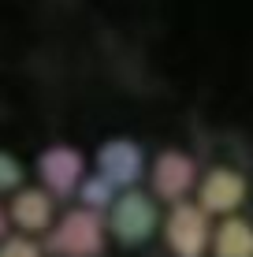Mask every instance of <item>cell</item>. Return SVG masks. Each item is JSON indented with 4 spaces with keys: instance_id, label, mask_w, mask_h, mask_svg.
I'll use <instances>...</instances> for the list:
<instances>
[{
    "instance_id": "obj_12",
    "label": "cell",
    "mask_w": 253,
    "mask_h": 257,
    "mask_svg": "<svg viewBox=\"0 0 253 257\" xmlns=\"http://www.w3.org/2000/svg\"><path fill=\"white\" fill-rule=\"evenodd\" d=\"M0 257H45V246H38L30 235H8L0 238Z\"/></svg>"
},
{
    "instance_id": "obj_1",
    "label": "cell",
    "mask_w": 253,
    "mask_h": 257,
    "mask_svg": "<svg viewBox=\"0 0 253 257\" xmlns=\"http://www.w3.org/2000/svg\"><path fill=\"white\" fill-rule=\"evenodd\" d=\"M108 242V224L93 209H67L45 235V253L52 257H101Z\"/></svg>"
},
{
    "instance_id": "obj_2",
    "label": "cell",
    "mask_w": 253,
    "mask_h": 257,
    "mask_svg": "<svg viewBox=\"0 0 253 257\" xmlns=\"http://www.w3.org/2000/svg\"><path fill=\"white\" fill-rule=\"evenodd\" d=\"M108 235L123 246H142L156 235V224H160V212H156V201L142 190H123L116 198V205L108 209Z\"/></svg>"
},
{
    "instance_id": "obj_7",
    "label": "cell",
    "mask_w": 253,
    "mask_h": 257,
    "mask_svg": "<svg viewBox=\"0 0 253 257\" xmlns=\"http://www.w3.org/2000/svg\"><path fill=\"white\" fill-rule=\"evenodd\" d=\"M246 201V179L234 168H212L197 179V205L208 216H234Z\"/></svg>"
},
{
    "instance_id": "obj_10",
    "label": "cell",
    "mask_w": 253,
    "mask_h": 257,
    "mask_svg": "<svg viewBox=\"0 0 253 257\" xmlns=\"http://www.w3.org/2000/svg\"><path fill=\"white\" fill-rule=\"evenodd\" d=\"M78 201H82V209H93V212H108L112 205H116V198H119V190L112 187L108 179L97 172V175H86L82 183H78Z\"/></svg>"
},
{
    "instance_id": "obj_8",
    "label": "cell",
    "mask_w": 253,
    "mask_h": 257,
    "mask_svg": "<svg viewBox=\"0 0 253 257\" xmlns=\"http://www.w3.org/2000/svg\"><path fill=\"white\" fill-rule=\"evenodd\" d=\"M8 220H12L23 235L49 231V227L56 224V198H52L45 187H23L8 201Z\"/></svg>"
},
{
    "instance_id": "obj_13",
    "label": "cell",
    "mask_w": 253,
    "mask_h": 257,
    "mask_svg": "<svg viewBox=\"0 0 253 257\" xmlns=\"http://www.w3.org/2000/svg\"><path fill=\"white\" fill-rule=\"evenodd\" d=\"M8 224H12V220H8V209L0 205V238H8Z\"/></svg>"
},
{
    "instance_id": "obj_9",
    "label": "cell",
    "mask_w": 253,
    "mask_h": 257,
    "mask_svg": "<svg viewBox=\"0 0 253 257\" xmlns=\"http://www.w3.org/2000/svg\"><path fill=\"white\" fill-rule=\"evenodd\" d=\"M212 257H253V220L223 216L212 231Z\"/></svg>"
},
{
    "instance_id": "obj_4",
    "label": "cell",
    "mask_w": 253,
    "mask_h": 257,
    "mask_svg": "<svg viewBox=\"0 0 253 257\" xmlns=\"http://www.w3.org/2000/svg\"><path fill=\"white\" fill-rule=\"evenodd\" d=\"M82 179H86V157L75 146L56 142L38 153V183L52 198H71Z\"/></svg>"
},
{
    "instance_id": "obj_5",
    "label": "cell",
    "mask_w": 253,
    "mask_h": 257,
    "mask_svg": "<svg viewBox=\"0 0 253 257\" xmlns=\"http://www.w3.org/2000/svg\"><path fill=\"white\" fill-rule=\"evenodd\" d=\"M197 179H201V172H197L194 157L182 153V149H164V153H156V161L149 168V183H153V194L160 201H186L190 190H197Z\"/></svg>"
},
{
    "instance_id": "obj_3",
    "label": "cell",
    "mask_w": 253,
    "mask_h": 257,
    "mask_svg": "<svg viewBox=\"0 0 253 257\" xmlns=\"http://www.w3.org/2000/svg\"><path fill=\"white\" fill-rule=\"evenodd\" d=\"M160 231L175 257H205L212 246V224H208V212L197 201H175L171 212L164 216Z\"/></svg>"
},
{
    "instance_id": "obj_11",
    "label": "cell",
    "mask_w": 253,
    "mask_h": 257,
    "mask_svg": "<svg viewBox=\"0 0 253 257\" xmlns=\"http://www.w3.org/2000/svg\"><path fill=\"white\" fill-rule=\"evenodd\" d=\"M23 179H26V168L19 164V157H12V153L0 149V194L23 190Z\"/></svg>"
},
{
    "instance_id": "obj_6",
    "label": "cell",
    "mask_w": 253,
    "mask_h": 257,
    "mask_svg": "<svg viewBox=\"0 0 253 257\" xmlns=\"http://www.w3.org/2000/svg\"><path fill=\"white\" fill-rule=\"evenodd\" d=\"M97 172L116 190H134L138 179L145 175V153L130 138H108L97 149Z\"/></svg>"
}]
</instances>
